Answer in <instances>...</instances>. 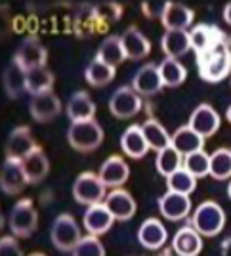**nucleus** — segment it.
<instances>
[{"mask_svg":"<svg viewBox=\"0 0 231 256\" xmlns=\"http://www.w3.org/2000/svg\"><path fill=\"white\" fill-rule=\"evenodd\" d=\"M199 76L204 82L216 84L226 76H231V48L226 40L212 46L208 52L197 56Z\"/></svg>","mask_w":231,"mask_h":256,"instance_id":"1","label":"nucleus"},{"mask_svg":"<svg viewBox=\"0 0 231 256\" xmlns=\"http://www.w3.org/2000/svg\"><path fill=\"white\" fill-rule=\"evenodd\" d=\"M226 210L222 208L220 203L216 201H202L195 206L191 212L189 224L193 226L202 237H216L224 232L226 228Z\"/></svg>","mask_w":231,"mask_h":256,"instance_id":"2","label":"nucleus"},{"mask_svg":"<svg viewBox=\"0 0 231 256\" xmlns=\"http://www.w3.org/2000/svg\"><path fill=\"white\" fill-rule=\"evenodd\" d=\"M104 128L98 120H84V122H71L67 128V142L78 153L96 151L104 144Z\"/></svg>","mask_w":231,"mask_h":256,"instance_id":"3","label":"nucleus"},{"mask_svg":"<svg viewBox=\"0 0 231 256\" xmlns=\"http://www.w3.org/2000/svg\"><path fill=\"white\" fill-rule=\"evenodd\" d=\"M80 239H82V234L73 214H58L50 228V241L54 248L60 252H73Z\"/></svg>","mask_w":231,"mask_h":256,"instance_id":"4","label":"nucleus"},{"mask_svg":"<svg viewBox=\"0 0 231 256\" xmlns=\"http://www.w3.org/2000/svg\"><path fill=\"white\" fill-rule=\"evenodd\" d=\"M8 228L14 237L29 239L38 228V212L31 199H20L8 214Z\"/></svg>","mask_w":231,"mask_h":256,"instance_id":"5","label":"nucleus"},{"mask_svg":"<svg viewBox=\"0 0 231 256\" xmlns=\"http://www.w3.org/2000/svg\"><path fill=\"white\" fill-rule=\"evenodd\" d=\"M73 197L76 203L84 204V206L100 204L104 203L107 197V186L100 178V174L90 170L82 172L73 182Z\"/></svg>","mask_w":231,"mask_h":256,"instance_id":"6","label":"nucleus"},{"mask_svg":"<svg viewBox=\"0 0 231 256\" xmlns=\"http://www.w3.org/2000/svg\"><path fill=\"white\" fill-rule=\"evenodd\" d=\"M142 96L132 86H120L109 98V111L111 115L120 120L134 118L142 111Z\"/></svg>","mask_w":231,"mask_h":256,"instance_id":"7","label":"nucleus"},{"mask_svg":"<svg viewBox=\"0 0 231 256\" xmlns=\"http://www.w3.org/2000/svg\"><path fill=\"white\" fill-rule=\"evenodd\" d=\"M14 60L25 71L40 69V67H46V62H48V48L38 36H27L20 42L18 50L14 54Z\"/></svg>","mask_w":231,"mask_h":256,"instance_id":"8","label":"nucleus"},{"mask_svg":"<svg viewBox=\"0 0 231 256\" xmlns=\"http://www.w3.org/2000/svg\"><path fill=\"white\" fill-rule=\"evenodd\" d=\"M29 184L23 160L6 157L0 168V188L6 195H20Z\"/></svg>","mask_w":231,"mask_h":256,"instance_id":"9","label":"nucleus"},{"mask_svg":"<svg viewBox=\"0 0 231 256\" xmlns=\"http://www.w3.org/2000/svg\"><path fill=\"white\" fill-rule=\"evenodd\" d=\"M158 212L168 222H180L186 220L193 212V203L189 195H182L176 192H168L158 197Z\"/></svg>","mask_w":231,"mask_h":256,"instance_id":"10","label":"nucleus"},{"mask_svg":"<svg viewBox=\"0 0 231 256\" xmlns=\"http://www.w3.org/2000/svg\"><path fill=\"white\" fill-rule=\"evenodd\" d=\"M188 124L193 128L197 134H200L202 138L206 140V138H212V136L220 130L222 117H220V113L210 106V104H200V106H197L191 111Z\"/></svg>","mask_w":231,"mask_h":256,"instance_id":"11","label":"nucleus"},{"mask_svg":"<svg viewBox=\"0 0 231 256\" xmlns=\"http://www.w3.org/2000/svg\"><path fill=\"white\" fill-rule=\"evenodd\" d=\"M104 204L107 206V210L113 214L116 222H128L134 218V214L138 210L136 199L132 197V193L122 190V188H116L111 190L105 197Z\"/></svg>","mask_w":231,"mask_h":256,"instance_id":"12","label":"nucleus"},{"mask_svg":"<svg viewBox=\"0 0 231 256\" xmlns=\"http://www.w3.org/2000/svg\"><path fill=\"white\" fill-rule=\"evenodd\" d=\"M36 148H38V144L32 138L31 128L25 126V124H20V126L12 128V132L8 134V140H6V157L23 160Z\"/></svg>","mask_w":231,"mask_h":256,"instance_id":"13","label":"nucleus"},{"mask_svg":"<svg viewBox=\"0 0 231 256\" xmlns=\"http://www.w3.org/2000/svg\"><path fill=\"white\" fill-rule=\"evenodd\" d=\"M130 86H132L142 98L157 96L158 92L164 88L162 78H160V73H158V65L157 64L142 65L136 71V75L132 78V84Z\"/></svg>","mask_w":231,"mask_h":256,"instance_id":"14","label":"nucleus"},{"mask_svg":"<svg viewBox=\"0 0 231 256\" xmlns=\"http://www.w3.org/2000/svg\"><path fill=\"white\" fill-rule=\"evenodd\" d=\"M168 232L160 218H146L138 228V243L147 250H158L166 245Z\"/></svg>","mask_w":231,"mask_h":256,"instance_id":"15","label":"nucleus"},{"mask_svg":"<svg viewBox=\"0 0 231 256\" xmlns=\"http://www.w3.org/2000/svg\"><path fill=\"white\" fill-rule=\"evenodd\" d=\"M100 178L104 180V184L111 190L122 188L128 178H130V166L120 155H111L102 162L100 166Z\"/></svg>","mask_w":231,"mask_h":256,"instance_id":"16","label":"nucleus"},{"mask_svg":"<svg viewBox=\"0 0 231 256\" xmlns=\"http://www.w3.org/2000/svg\"><path fill=\"white\" fill-rule=\"evenodd\" d=\"M189 38H191V50L200 56V54L208 52L212 46L226 40L224 32L216 27V25H208V23H197L189 29Z\"/></svg>","mask_w":231,"mask_h":256,"instance_id":"17","label":"nucleus"},{"mask_svg":"<svg viewBox=\"0 0 231 256\" xmlns=\"http://www.w3.org/2000/svg\"><path fill=\"white\" fill-rule=\"evenodd\" d=\"M29 113L36 122H50L62 113V100L52 92L31 96Z\"/></svg>","mask_w":231,"mask_h":256,"instance_id":"18","label":"nucleus"},{"mask_svg":"<svg viewBox=\"0 0 231 256\" xmlns=\"http://www.w3.org/2000/svg\"><path fill=\"white\" fill-rule=\"evenodd\" d=\"M116 220L113 218V214L107 210V206L104 203L92 204V206H86V212L82 216V226L86 230V234L90 235H105Z\"/></svg>","mask_w":231,"mask_h":256,"instance_id":"19","label":"nucleus"},{"mask_svg":"<svg viewBox=\"0 0 231 256\" xmlns=\"http://www.w3.org/2000/svg\"><path fill=\"white\" fill-rule=\"evenodd\" d=\"M172 250L178 256H199L202 250V235L191 224L180 228L172 237Z\"/></svg>","mask_w":231,"mask_h":256,"instance_id":"20","label":"nucleus"},{"mask_svg":"<svg viewBox=\"0 0 231 256\" xmlns=\"http://www.w3.org/2000/svg\"><path fill=\"white\" fill-rule=\"evenodd\" d=\"M120 150L124 153L128 159L140 160L144 159L147 153H149V146H147V140L144 136V130L142 124H130L122 132L120 136Z\"/></svg>","mask_w":231,"mask_h":256,"instance_id":"21","label":"nucleus"},{"mask_svg":"<svg viewBox=\"0 0 231 256\" xmlns=\"http://www.w3.org/2000/svg\"><path fill=\"white\" fill-rule=\"evenodd\" d=\"M67 117L71 122H84V120H94L96 117V104L92 96L86 90H78L69 98L67 106Z\"/></svg>","mask_w":231,"mask_h":256,"instance_id":"22","label":"nucleus"},{"mask_svg":"<svg viewBox=\"0 0 231 256\" xmlns=\"http://www.w3.org/2000/svg\"><path fill=\"white\" fill-rule=\"evenodd\" d=\"M193 20H195V12L189 6L182 2H170L160 23L164 25L166 31H189L193 27Z\"/></svg>","mask_w":231,"mask_h":256,"instance_id":"23","label":"nucleus"},{"mask_svg":"<svg viewBox=\"0 0 231 256\" xmlns=\"http://www.w3.org/2000/svg\"><path fill=\"white\" fill-rule=\"evenodd\" d=\"M2 84H4V90H6V96L12 98V100H18V98H21L27 92V71L14 58L4 69Z\"/></svg>","mask_w":231,"mask_h":256,"instance_id":"24","label":"nucleus"},{"mask_svg":"<svg viewBox=\"0 0 231 256\" xmlns=\"http://www.w3.org/2000/svg\"><path fill=\"white\" fill-rule=\"evenodd\" d=\"M120 40H122V46H124L126 60H146L147 56L151 54L149 38L138 27H128L120 34Z\"/></svg>","mask_w":231,"mask_h":256,"instance_id":"25","label":"nucleus"},{"mask_svg":"<svg viewBox=\"0 0 231 256\" xmlns=\"http://www.w3.org/2000/svg\"><path fill=\"white\" fill-rule=\"evenodd\" d=\"M172 148L178 151L180 155L188 157L191 153L204 150V138L197 134L189 124L176 128V132L172 134Z\"/></svg>","mask_w":231,"mask_h":256,"instance_id":"26","label":"nucleus"},{"mask_svg":"<svg viewBox=\"0 0 231 256\" xmlns=\"http://www.w3.org/2000/svg\"><path fill=\"white\" fill-rule=\"evenodd\" d=\"M96 58H98L100 62L107 64L109 67L116 69V67L126 60V52H124V46H122L120 36H118V34H109V36H105L104 40H102V44L98 46Z\"/></svg>","mask_w":231,"mask_h":256,"instance_id":"27","label":"nucleus"},{"mask_svg":"<svg viewBox=\"0 0 231 256\" xmlns=\"http://www.w3.org/2000/svg\"><path fill=\"white\" fill-rule=\"evenodd\" d=\"M160 50L166 58L180 60L191 50L189 31H164V34L160 36Z\"/></svg>","mask_w":231,"mask_h":256,"instance_id":"28","label":"nucleus"},{"mask_svg":"<svg viewBox=\"0 0 231 256\" xmlns=\"http://www.w3.org/2000/svg\"><path fill=\"white\" fill-rule=\"evenodd\" d=\"M23 166H25V172H27L29 184L36 186V184L46 180V176L50 172V160H48V155L44 153V150L38 146L32 153H29L23 159Z\"/></svg>","mask_w":231,"mask_h":256,"instance_id":"29","label":"nucleus"},{"mask_svg":"<svg viewBox=\"0 0 231 256\" xmlns=\"http://www.w3.org/2000/svg\"><path fill=\"white\" fill-rule=\"evenodd\" d=\"M142 130L147 140V146L151 151H162L172 146V134H168V130L157 118H147L142 122Z\"/></svg>","mask_w":231,"mask_h":256,"instance_id":"30","label":"nucleus"},{"mask_svg":"<svg viewBox=\"0 0 231 256\" xmlns=\"http://www.w3.org/2000/svg\"><path fill=\"white\" fill-rule=\"evenodd\" d=\"M158 73L162 78V84L166 88H176V86L184 84L188 78V69L180 60H172V58H164L158 64Z\"/></svg>","mask_w":231,"mask_h":256,"instance_id":"31","label":"nucleus"},{"mask_svg":"<svg viewBox=\"0 0 231 256\" xmlns=\"http://www.w3.org/2000/svg\"><path fill=\"white\" fill-rule=\"evenodd\" d=\"M115 71L116 69L109 67L107 64H104V62H100L98 58H94V60L88 64L86 71H84V78H86V82L90 86L102 88V86H107L113 82Z\"/></svg>","mask_w":231,"mask_h":256,"instance_id":"32","label":"nucleus"},{"mask_svg":"<svg viewBox=\"0 0 231 256\" xmlns=\"http://www.w3.org/2000/svg\"><path fill=\"white\" fill-rule=\"evenodd\" d=\"M210 176L218 182L231 180V150L218 148L210 153Z\"/></svg>","mask_w":231,"mask_h":256,"instance_id":"33","label":"nucleus"},{"mask_svg":"<svg viewBox=\"0 0 231 256\" xmlns=\"http://www.w3.org/2000/svg\"><path fill=\"white\" fill-rule=\"evenodd\" d=\"M54 82H56V78H54L52 71L48 67L27 71V92L31 96L44 94V92H52Z\"/></svg>","mask_w":231,"mask_h":256,"instance_id":"34","label":"nucleus"},{"mask_svg":"<svg viewBox=\"0 0 231 256\" xmlns=\"http://www.w3.org/2000/svg\"><path fill=\"white\" fill-rule=\"evenodd\" d=\"M184 166V155H180L178 151L174 150L172 146L166 148V150L158 151L157 157H155V168L160 176H172L176 170H180Z\"/></svg>","mask_w":231,"mask_h":256,"instance_id":"35","label":"nucleus"},{"mask_svg":"<svg viewBox=\"0 0 231 256\" xmlns=\"http://www.w3.org/2000/svg\"><path fill=\"white\" fill-rule=\"evenodd\" d=\"M166 188H168V192H176V193H182V195H191V193L197 190V178L182 166L180 170H176L172 176L166 178Z\"/></svg>","mask_w":231,"mask_h":256,"instance_id":"36","label":"nucleus"},{"mask_svg":"<svg viewBox=\"0 0 231 256\" xmlns=\"http://www.w3.org/2000/svg\"><path fill=\"white\" fill-rule=\"evenodd\" d=\"M184 168L188 172H191L197 180L210 176V155L204 150L191 153L188 157H184Z\"/></svg>","mask_w":231,"mask_h":256,"instance_id":"37","label":"nucleus"},{"mask_svg":"<svg viewBox=\"0 0 231 256\" xmlns=\"http://www.w3.org/2000/svg\"><path fill=\"white\" fill-rule=\"evenodd\" d=\"M73 256H105V246L100 241V237L86 234L74 246Z\"/></svg>","mask_w":231,"mask_h":256,"instance_id":"38","label":"nucleus"},{"mask_svg":"<svg viewBox=\"0 0 231 256\" xmlns=\"http://www.w3.org/2000/svg\"><path fill=\"white\" fill-rule=\"evenodd\" d=\"M168 0H149L142 2V14L147 20H162L168 10Z\"/></svg>","mask_w":231,"mask_h":256,"instance_id":"39","label":"nucleus"},{"mask_svg":"<svg viewBox=\"0 0 231 256\" xmlns=\"http://www.w3.org/2000/svg\"><path fill=\"white\" fill-rule=\"evenodd\" d=\"M0 256H23L18 237L14 235H4L0 241Z\"/></svg>","mask_w":231,"mask_h":256,"instance_id":"40","label":"nucleus"},{"mask_svg":"<svg viewBox=\"0 0 231 256\" xmlns=\"http://www.w3.org/2000/svg\"><path fill=\"white\" fill-rule=\"evenodd\" d=\"M224 22L231 27V2H228V4L224 6Z\"/></svg>","mask_w":231,"mask_h":256,"instance_id":"41","label":"nucleus"},{"mask_svg":"<svg viewBox=\"0 0 231 256\" xmlns=\"http://www.w3.org/2000/svg\"><path fill=\"white\" fill-rule=\"evenodd\" d=\"M226 118H228V122L231 124V104L228 106V109H226Z\"/></svg>","mask_w":231,"mask_h":256,"instance_id":"42","label":"nucleus"},{"mask_svg":"<svg viewBox=\"0 0 231 256\" xmlns=\"http://www.w3.org/2000/svg\"><path fill=\"white\" fill-rule=\"evenodd\" d=\"M228 197L231 199V180L228 182Z\"/></svg>","mask_w":231,"mask_h":256,"instance_id":"43","label":"nucleus"},{"mask_svg":"<svg viewBox=\"0 0 231 256\" xmlns=\"http://www.w3.org/2000/svg\"><path fill=\"white\" fill-rule=\"evenodd\" d=\"M27 256H46V254H42V252H31V254H27Z\"/></svg>","mask_w":231,"mask_h":256,"instance_id":"44","label":"nucleus"},{"mask_svg":"<svg viewBox=\"0 0 231 256\" xmlns=\"http://www.w3.org/2000/svg\"><path fill=\"white\" fill-rule=\"evenodd\" d=\"M230 84H231V76H230Z\"/></svg>","mask_w":231,"mask_h":256,"instance_id":"45","label":"nucleus"}]
</instances>
